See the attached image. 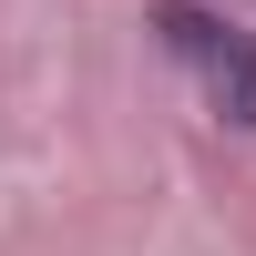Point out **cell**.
Returning <instances> with one entry per match:
<instances>
[{"label": "cell", "mask_w": 256, "mask_h": 256, "mask_svg": "<svg viewBox=\"0 0 256 256\" xmlns=\"http://www.w3.org/2000/svg\"><path fill=\"white\" fill-rule=\"evenodd\" d=\"M154 31L174 41V62L205 82V102H216L226 123H256V31L226 10H195V0H164Z\"/></svg>", "instance_id": "6da1fadb"}]
</instances>
